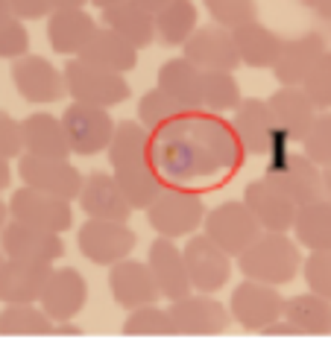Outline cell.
Here are the masks:
<instances>
[{
  "mask_svg": "<svg viewBox=\"0 0 331 354\" xmlns=\"http://www.w3.org/2000/svg\"><path fill=\"white\" fill-rule=\"evenodd\" d=\"M85 299H88L85 278L73 267H53L38 305L47 310V316L53 322H71L85 308Z\"/></svg>",
  "mask_w": 331,
  "mask_h": 354,
  "instance_id": "ffe728a7",
  "label": "cell"
},
{
  "mask_svg": "<svg viewBox=\"0 0 331 354\" xmlns=\"http://www.w3.org/2000/svg\"><path fill=\"white\" fill-rule=\"evenodd\" d=\"M50 272H53V263L6 258L0 263V301H3V305H27V301H38Z\"/></svg>",
  "mask_w": 331,
  "mask_h": 354,
  "instance_id": "d6986e66",
  "label": "cell"
},
{
  "mask_svg": "<svg viewBox=\"0 0 331 354\" xmlns=\"http://www.w3.org/2000/svg\"><path fill=\"white\" fill-rule=\"evenodd\" d=\"M94 30L97 24L85 9H53L47 15V39L59 56H80Z\"/></svg>",
  "mask_w": 331,
  "mask_h": 354,
  "instance_id": "d4e9b609",
  "label": "cell"
},
{
  "mask_svg": "<svg viewBox=\"0 0 331 354\" xmlns=\"http://www.w3.org/2000/svg\"><path fill=\"white\" fill-rule=\"evenodd\" d=\"M285 301L287 299H282L278 287L247 278L235 287L232 299H229V310H232V319L244 325L247 331H261L285 316Z\"/></svg>",
  "mask_w": 331,
  "mask_h": 354,
  "instance_id": "30bf717a",
  "label": "cell"
},
{
  "mask_svg": "<svg viewBox=\"0 0 331 354\" xmlns=\"http://www.w3.org/2000/svg\"><path fill=\"white\" fill-rule=\"evenodd\" d=\"M147 263H150V272L159 284V293L168 301H176L188 293H194V284H190V275H188V263H185V249L176 246L173 237L159 234L152 240Z\"/></svg>",
  "mask_w": 331,
  "mask_h": 354,
  "instance_id": "ac0fdd59",
  "label": "cell"
},
{
  "mask_svg": "<svg viewBox=\"0 0 331 354\" xmlns=\"http://www.w3.org/2000/svg\"><path fill=\"white\" fill-rule=\"evenodd\" d=\"M240 85L235 71L202 68V109L208 111H235L240 106Z\"/></svg>",
  "mask_w": 331,
  "mask_h": 354,
  "instance_id": "8d00e7d4",
  "label": "cell"
},
{
  "mask_svg": "<svg viewBox=\"0 0 331 354\" xmlns=\"http://www.w3.org/2000/svg\"><path fill=\"white\" fill-rule=\"evenodd\" d=\"M0 156L9 158V161L24 156V129H21V120L6 115V111H0Z\"/></svg>",
  "mask_w": 331,
  "mask_h": 354,
  "instance_id": "ee69618b",
  "label": "cell"
},
{
  "mask_svg": "<svg viewBox=\"0 0 331 354\" xmlns=\"http://www.w3.org/2000/svg\"><path fill=\"white\" fill-rule=\"evenodd\" d=\"M18 176L24 185L38 187L62 199H76L82 191V173L73 167L68 158H42V156H30L24 153L18 158Z\"/></svg>",
  "mask_w": 331,
  "mask_h": 354,
  "instance_id": "9a60e30c",
  "label": "cell"
},
{
  "mask_svg": "<svg viewBox=\"0 0 331 354\" xmlns=\"http://www.w3.org/2000/svg\"><path fill=\"white\" fill-rule=\"evenodd\" d=\"M103 27H111L114 32H120L126 41L135 44L138 50L150 47L159 39L156 35V15L150 9H144L138 0H123L103 9Z\"/></svg>",
  "mask_w": 331,
  "mask_h": 354,
  "instance_id": "f1b7e54d",
  "label": "cell"
},
{
  "mask_svg": "<svg viewBox=\"0 0 331 354\" xmlns=\"http://www.w3.org/2000/svg\"><path fill=\"white\" fill-rule=\"evenodd\" d=\"M85 3H91V0H50L53 9H85Z\"/></svg>",
  "mask_w": 331,
  "mask_h": 354,
  "instance_id": "7dc6e473",
  "label": "cell"
},
{
  "mask_svg": "<svg viewBox=\"0 0 331 354\" xmlns=\"http://www.w3.org/2000/svg\"><path fill=\"white\" fill-rule=\"evenodd\" d=\"M273 173L287 185L290 196L296 199V205H308V202L325 199V179L323 167L308 156H282V164H276Z\"/></svg>",
  "mask_w": 331,
  "mask_h": 354,
  "instance_id": "4316f807",
  "label": "cell"
},
{
  "mask_svg": "<svg viewBox=\"0 0 331 354\" xmlns=\"http://www.w3.org/2000/svg\"><path fill=\"white\" fill-rule=\"evenodd\" d=\"M285 319L294 322L302 337H323L331 331V301L320 293H299L285 301Z\"/></svg>",
  "mask_w": 331,
  "mask_h": 354,
  "instance_id": "1f68e13d",
  "label": "cell"
},
{
  "mask_svg": "<svg viewBox=\"0 0 331 354\" xmlns=\"http://www.w3.org/2000/svg\"><path fill=\"white\" fill-rule=\"evenodd\" d=\"M168 310L173 319V334L182 337L226 334L229 322H232V310L223 308V301L214 299V293H197V290L170 301Z\"/></svg>",
  "mask_w": 331,
  "mask_h": 354,
  "instance_id": "52a82bcc",
  "label": "cell"
},
{
  "mask_svg": "<svg viewBox=\"0 0 331 354\" xmlns=\"http://www.w3.org/2000/svg\"><path fill=\"white\" fill-rule=\"evenodd\" d=\"M188 115H194V109H188L179 97H173L164 88H156V91H147L138 103V120H141L150 132H161L168 126L185 120Z\"/></svg>",
  "mask_w": 331,
  "mask_h": 354,
  "instance_id": "e575fe53",
  "label": "cell"
},
{
  "mask_svg": "<svg viewBox=\"0 0 331 354\" xmlns=\"http://www.w3.org/2000/svg\"><path fill=\"white\" fill-rule=\"evenodd\" d=\"M82 255L97 263V267H111L123 258L132 255L135 249V232L120 220H97L88 217L76 234Z\"/></svg>",
  "mask_w": 331,
  "mask_h": 354,
  "instance_id": "9c48e42d",
  "label": "cell"
},
{
  "mask_svg": "<svg viewBox=\"0 0 331 354\" xmlns=\"http://www.w3.org/2000/svg\"><path fill=\"white\" fill-rule=\"evenodd\" d=\"M323 179H325V199L331 202V167H323Z\"/></svg>",
  "mask_w": 331,
  "mask_h": 354,
  "instance_id": "f5cc1de1",
  "label": "cell"
},
{
  "mask_svg": "<svg viewBox=\"0 0 331 354\" xmlns=\"http://www.w3.org/2000/svg\"><path fill=\"white\" fill-rule=\"evenodd\" d=\"M299 3H302V6H308V9H314V6H316V0H299Z\"/></svg>",
  "mask_w": 331,
  "mask_h": 354,
  "instance_id": "9f6ffc18",
  "label": "cell"
},
{
  "mask_svg": "<svg viewBox=\"0 0 331 354\" xmlns=\"http://www.w3.org/2000/svg\"><path fill=\"white\" fill-rule=\"evenodd\" d=\"M305 281H308V290L331 301V249L311 252L305 261Z\"/></svg>",
  "mask_w": 331,
  "mask_h": 354,
  "instance_id": "7bdbcfd3",
  "label": "cell"
},
{
  "mask_svg": "<svg viewBox=\"0 0 331 354\" xmlns=\"http://www.w3.org/2000/svg\"><path fill=\"white\" fill-rule=\"evenodd\" d=\"M314 12H316V15H320L323 21H331V0H316Z\"/></svg>",
  "mask_w": 331,
  "mask_h": 354,
  "instance_id": "681fc988",
  "label": "cell"
},
{
  "mask_svg": "<svg viewBox=\"0 0 331 354\" xmlns=\"http://www.w3.org/2000/svg\"><path fill=\"white\" fill-rule=\"evenodd\" d=\"M3 261H6V258H3V255H0V263H3Z\"/></svg>",
  "mask_w": 331,
  "mask_h": 354,
  "instance_id": "6f0895ef",
  "label": "cell"
},
{
  "mask_svg": "<svg viewBox=\"0 0 331 354\" xmlns=\"http://www.w3.org/2000/svg\"><path fill=\"white\" fill-rule=\"evenodd\" d=\"M12 82H15V91L21 94V100L35 106L59 103L68 94L65 73L53 62H47L44 56H35V53L12 59Z\"/></svg>",
  "mask_w": 331,
  "mask_h": 354,
  "instance_id": "7c38bea8",
  "label": "cell"
},
{
  "mask_svg": "<svg viewBox=\"0 0 331 354\" xmlns=\"http://www.w3.org/2000/svg\"><path fill=\"white\" fill-rule=\"evenodd\" d=\"M147 220L152 225V232H159L161 237H173V240L190 237L202 225V220H206V202L194 191L164 185L159 196L150 202Z\"/></svg>",
  "mask_w": 331,
  "mask_h": 354,
  "instance_id": "3957f363",
  "label": "cell"
},
{
  "mask_svg": "<svg viewBox=\"0 0 331 354\" xmlns=\"http://www.w3.org/2000/svg\"><path fill=\"white\" fill-rule=\"evenodd\" d=\"M238 267L244 278L285 287L302 270V255L296 240H290L285 232H261L256 243H249L238 255Z\"/></svg>",
  "mask_w": 331,
  "mask_h": 354,
  "instance_id": "7a4b0ae2",
  "label": "cell"
},
{
  "mask_svg": "<svg viewBox=\"0 0 331 354\" xmlns=\"http://www.w3.org/2000/svg\"><path fill=\"white\" fill-rule=\"evenodd\" d=\"M199 15L194 0H170L164 9L156 12V35L161 44L168 47H182L199 27Z\"/></svg>",
  "mask_w": 331,
  "mask_h": 354,
  "instance_id": "836d02e7",
  "label": "cell"
},
{
  "mask_svg": "<svg viewBox=\"0 0 331 354\" xmlns=\"http://www.w3.org/2000/svg\"><path fill=\"white\" fill-rule=\"evenodd\" d=\"M0 249L6 258H24V261H42V263H56L65 255V243L56 232L27 225L21 220H9L0 232Z\"/></svg>",
  "mask_w": 331,
  "mask_h": 354,
  "instance_id": "2e32d148",
  "label": "cell"
},
{
  "mask_svg": "<svg viewBox=\"0 0 331 354\" xmlns=\"http://www.w3.org/2000/svg\"><path fill=\"white\" fill-rule=\"evenodd\" d=\"M59 118L65 123L71 149L76 156H97L109 149V141L114 135V120L109 115V109L73 100Z\"/></svg>",
  "mask_w": 331,
  "mask_h": 354,
  "instance_id": "ba28073f",
  "label": "cell"
},
{
  "mask_svg": "<svg viewBox=\"0 0 331 354\" xmlns=\"http://www.w3.org/2000/svg\"><path fill=\"white\" fill-rule=\"evenodd\" d=\"M232 32H235L240 62L249 68H273L278 53H282V47H285V41L278 39L270 27H264L258 18L240 24V27H235Z\"/></svg>",
  "mask_w": 331,
  "mask_h": 354,
  "instance_id": "f546056e",
  "label": "cell"
},
{
  "mask_svg": "<svg viewBox=\"0 0 331 354\" xmlns=\"http://www.w3.org/2000/svg\"><path fill=\"white\" fill-rule=\"evenodd\" d=\"M123 334L126 337H168V334H173L170 310H161L156 305L135 308V310H129V316H126Z\"/></svg>",
  "mask_w": 331,
  "mask_h": 354,
  "instance_id": "74e56055",
  "label": "cell"
},
{
  "mask_svg": "<svg viewBox=\"0 0 331 354\" xmlns=\"http://www.w3.org/2000/svg\"><path fill=\"white\" fill-rule=\"evenodd\" d=\"M325 50L328 47L320 32H305L294 41H285L282 53L273 65V77L278 80V85H302Z\"/></svg>",
  "mask_w": 331,
  "mask_h": 354,
  "instance_id": "cb8c5ba5",
  "label": "cell"
},
{
  "mask_svg": "<svg viewBox=\"0 0 331 354\" xmlns=\"http://www.w3.org/2000/svg\"><path fill=\"white\" fill-rule=\"evenodd\" d=\"M12 15H18L21 21H35V18H47L53 6L50 0H9Z\"/></svg>",
  "mask_w": 331,
  "mask_h": 354,
  "instance_id": "f6af8a7d",
  "label": "cell"
},
{
  "mask_svg": "<svg viewBox=\"0 0 331 354\" xmlns=\"http://www.w3.org/2000/svg\"><path fill=\"white\" fill-rule=\"evenodd\" d=\"M109 164L118 179L120 191L132 202V208H150V202L159 196L161 179L152 167V138L141 120H120L114 126L109 141Z\"/></svg>",
  "mask_w": 331,
  "mask_h": 354,
  "instance_id": "6da1fadb",
  "label": "cell"
},
{
  "mask_svg": "<svg viewBox=\"0 0 331 354\" xmlns=\"http://www.w3.org/2000/svg\"><path fill=\"white\" fill-rule=\"evenodd\" d=\"M91 3L103 12V9H109V6H114V3H123V0H91Z\"/></svg>",
  "mask_w": 331,
  "mask_h": 354,
  "instance_id": "db71d44e",
  "label": "cell"
},
{
  "mask_svg": "<svg viewBox=\"0 0 331 354\" xmlns=\"http://www.w3.org/2000/svg\"><path fill=\"white\" fill-rule=\"evenodd\" d=\"M80 208L85 211V217H97V220H120L126 223L132 217V202L126 199V194L120 191L114 173H103L97 170L82 182V191L76 196Z\"/></svg>",
  "mask_w": 331,
  "mask_h": 354,
  "instance_id": "44dd1931",
  "label": "cell"
},
{
  "mask_svg": "<svg viewBox=\"0 0 331 354\" xmlns=\"http://www.w3.org/2000/svg\"><path fill=\"white\" fill-rule=\"evenodd\" d=\"M267 103H270L273 120L278 126V132L285 135V141L302 144L305 132H308V126L314 123L316 111H320L311 103V97L305 94V88L302 85H282Z\"/></svg>",
  "mask_w": 331,
  "mask_h": 354,
  "instance_id": "603a6c76",
  "label": "cell"
},
{
  "mask_svg": "<svg viewBox=\"0 0 331 354\" xmlns=\"http://www.w3.org/2000/svg\"><path fill=\"white\" fill-rule=\"evenodd\" d=\"M9 217L62 234L73 225V208H71V199H62L47 191H38V187L24 185L9 199Z\"/></svg>",
  "mask_w": 331,
  "mask_h": 354,
  "instance_id": "8fae6325",
  "label": "cell"
},
{
  "mask_svg": "<svg viewBox=\"0 0 331 354\" xmlns=\"http://www.w3.org/2000/svg\"><path fill=\"white\" fill-rule=\"evenodd\" d=\"M12 182V170H9V158L0 156V191H6Z\"/></svg>",
  "mask_w": 331,
  "mask_h": 354,
  "instance_id": "c3c4849f",
  "label": "cell"
},
{
  "mask_svg": "<svg viewBox=\"0 0 331 354\" xmlns=\"http://www.w3.org/2000/svg\"><path fill=\"white\" fill-rule=\"evenodd\" d=\"M53 334V319L35 301L6 305L0 310V337H47Z\"/></svg>",
  "mask_w": 331,
  "mask_h": 354,
  "instance_id": "d590c367",
  "label": "cell"
},
{
  "mask_svg": "<svg viewBox=\"0 0 331 354\" xmlns=\"http://www.w3.org/2000/svg\"><path fill=\"white\" fill-rule=\"evenodd\" d=\"M9 220H12V217H9V202L0 199V232H3V225H6Z\"/></svg>",
  "mask_w": 331,
  "mask_h": 354,
  "instance_id": "816d5d0a",
  "label": "cell"
},
{
  "mask_svg": "<svg viewBox=\"0 0 331 354\" xmlns=\"http://www.w3.org/2000/svg\"><path fill=\"white\" fill-rule=\"evenodd\" d=\"M21 129H24V153L42 156V158H68L73 153L65 123L56 115L38 111V115L21 120Z\"/></svg>",
  "mask_w": 331,
  "mask_h": 354,
  "instance_id": "484cf974",
  "label": "cell"
},
{
  "mask_svg": "<svg viewBox=\"0 0 331 354\" xmlns=\"http://www.w3.org/2000/svg\"><path fill=\"white\" fill-rule=\"evenodd\" d=\"M202 232L220 249H226L229 255H240L249 243H256L264 229L256 214L249 211V205L240 199V202H223V205L211 208L206 214V220H202Z\"/></svg>",
  "mask_w": 331,
  "mask_h": 354,
  "instance_id": "8992f818",
  "label": "cell"
},
{
  "mask_svg": "<svg viewBox=\"0 0 331 354\" xmlns=\"http://www.w3.org/2000/svg\"><path fill=\"white\" fill-rule=\"evenodd\" d=\"M235 135L249 156H261V158L276 156L278 144H285V135L278 132L273 120L270 103L256 97L240 100V106L235 109Z\"/></svg>",
  "mask_w": 331,
  "mask_h": 354,
  "instance_id": "4fadbf2b",
  "label": "cell"
},
{
  "mask_svg": "<svg viewBox=\"0 0 331 354\" xmlns=\"http://www.w3.org/2000/svg\"><path fill=\"white\" fill-rule=\"evenodd\" d=\"M12 15V6H9V0H0V18H6Z\"/></svg>",
  "mask_w": 331,
  "mask_h": 354,
  "instance_id": "11a10c76",
  "label": "cell"
},
{
  "mask_svg": "<svg viewBox=\"0 0 331 354\" xmlns=\"http://www.w3.org/2000/svg\"><path fill=\"white\" fill-rule=\"evenodd\" d=\"M109 293L118 301V308H126V310L156 305L161 299L156 278L150 272V263L132 261V258H123L109 267Z\"/></svg>",
  "mask_w": 331,
  "mask_h": 354,
  "instance_id": "e0dca14e",
  "label": "cell"
},
{
  "mask_svg": "<svg viewBox=\"0 0 331 354\" xmlns=\"http://www.w3.org/2000/svg\"><path fill=\"white\" fill-rule=\"evenodd\" d=\"M159 88L179 97L188 109H202V68L188 56L170 59L159 68Z\"/></svg>",
  "mask_w": 331,
  "mask_h": 354,
  "instance_id": "4dcf8cb0",
  "label": "cell"
},
{
  "mask_svg": "<svg viewBox=\"0 0 331 354\" xmlns=\"http://www.w3.org/2000/svg\"><path fill=\"white\" fill-rule=\"evenodd\" d=\"M80 59L91 62V65H97V68L126 73V71H132L138 65V47L129 44L111 27H97L94 35L88 39V44L82 47Z\"/></svg>",
  "mask_w": 331,
  "mask_h": 354,
  "instance_id": "83f0119b",
  "label": "cell"
},
{
  "mask_svg": "<svg viewBox=\"0 0 331 354\" xmlns=\"http://www.w3.org/2000/svg\"><path fill=\"white\" fill-rule=\"evenodd\" d=\"M185 56L199 68H217V71H235L240 65V53L235 44V32L220 24L197 27V32L182 44Z\"/></svg>",
  "mask_w": 331,
  "mask_h": 354,
  "instance_id": "7402d4cb",
  "label": "cell"
},
{
  "mask_svg": "<svg viewBox=\"0 0 331 354\" xmlns=\"http://www.w3.org/2000/svg\"><path fill=\"white\" fill-rule=\"evenodd\" d=\"M185 263L197 293H217L232 278V255L214 243L206 232L188 237Z\"/></svg>",
  "mask_w": 331,
  "mask_h": 354,
  "instance_id": "5bb4252c",
  "label": "cell"
},
{
  "mask_svg": "<svg viewBox=\"0 0 331 354\" xmlns=\"http://www.w3.org/2000/svg\"><path fill=\"white\" fill-rule=\"evenodd\" d=\"M62 73H65V88H68L71 100H80V103L111 109V106L126 103L132 94V88L123 80V73L97 68L80 56L68 59V65L62 68Z\"/></svg>",
  "mask_w": 331,
  "mask_h": 354,
  "instance_id": "277c9868",
  "label": "cell"
},
{
  "mask_svg": "<svg viewBox=\"0 0 331 354\" xmlns=\"http://www.w3.org/2000/svg\"><path fill=\"white\" fill-rule=\"evenodd\" d=\"M244 202L249 205V211L258 217L264 232H290L296 220V199L290 196L287 185L278 179V173H267L261 179L249 182L244 191Z\"/></svg>",
  "mask_w": 331,
  "mask_h": 354,
  "instance_id": "5b68a950",
  "label": "cell"
},
{
  "mask_svg": "<svg viewBox=\"0 0 331 354\" xmlns=\"http://www.w3.org/2000/svg\"><path fill=\"white\" fill-rule=\"evenodd\" d=\"M302 147L311 161L320 167H331V111H316L314 123L302 138Z\"/></svg>",
  "mask_w": 331,
  "mask_h": 354,
  "instance_id": "f35d334b",
  "label": "cell"
},
{
  "mask_svg": "<svg viewBox=\"0 0 331 354\" xmlns=\"http://www.w3.org/2000/svg\"><path fill=\"white\" fill-rule=\"evenodd\" d=\"M30 53V32L18 15L0 18V59H21Z\"/></svg>",
  "mask_w": 331,
  "mask_h": 354,
  "instance_id": "b9f144b4",
  "label": "cell"
},
{
  "mask_svg": "<svg viewBox=\"0 0 331 354\" xmlns=\"http://www.w3.org/2000/svg\"><path fill=\"white\" fill-rule=\"evenodd\" d=\"M261 334H267V337H302L299 328H296L294 322H287L285 316H282V319H276L273 325L261 328Z\"/></svg>",
  "mask_w": 331,
  "mask_h": 354,
  "instance_id": "bcb514c9",
  "label": "cell"
},
{
  "mask_svg": "<svg viewBox=\"0 0 331 354\" xmlns=\"http://www.w3.org/2000/svg\"><path fill=\"white\" fill-rule=\"evenodd\" d=\"M202 6H206V12L211 15L214 24L229 27V30H235V27H240V24L258 18L256 0H202Z\"/></svg>",
  "mask_w": 331,
  "mask_h": 354,
  "instance_id": "ab89813d",
  "label": "cell"
},
{
  "mask_svg": "<svg viewBox=\"0 0 331 354\" xmlns=\"http://www.w3.org/2000/svg\"><path fill=\"white\" fill-rule=\"evenodd\" d=\"M296 243L305 246L308 252H325L331 249V202L320 199V202H308V205H299L294 229Z\"/></svg>",
  "mask_w": 331,
  "mask_h": 354,
  "instance_id": "d6a6232c",
  "label": "cell"
},
{
  "mask_svg": "<svg viewBox=\"0 0 331 354\" xmlns=\"http://www.w3.org/2000/svg\"><path fill=\"white\" fill-rule=\"evenodd\" d=\"M138 3H141L144 9H150L152 15H156V12H159V9H164V6H168L170 0H138Z\"/></svg>",
  "mask_w": 331,
  "mask_h": 354,
  "instance_id": "f907efd6",
  "label": "cell"
},
{
  "mask_svg": "<svg viewBox=\"0 0 331 354\" xmlns=\"http://www.w3.org/2000/svg\"><path fill=\"white\" fill-rule=\"evenodd\" d=\"M305 94L320 111H331V50H325L323 59L314 65V71L302 82Z\"/></svg>",
  "mask_w": 331,
  "mask_h": 354,
  "instance_id": "60d3db41",
  "label": "cell"
}]
</instances>
